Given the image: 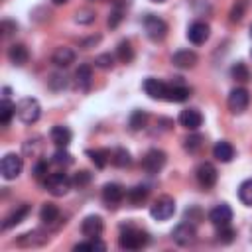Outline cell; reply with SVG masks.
I'll return each instance as SVG.
<instances>
[{
	"label": "cell",
	"mask_w": 252,
	"mask_h": 252,
	"mask_svg": "<svg viewBox=\"0 0 252 252\" xmlns=\"http://www.w3.org/2000/svg\"><path fill=\"white\" fill-rule=\"evenodd\" d=\"M179 124L187 130H197L203 124V114L197 108H183L179 112Z\"/></svg>",
	"instance_id": "d6986e66"
},
{
	"label": "cell",
	"mask_w": 252,
	"mask_h": 252,
	"mask_svg": "<svg viewBox=\"0 0 252 252\" xmlns=\"http://www.w3.org/2000/svg\"><path fill=\"white\" fill-rule=\"evenodd\" d=\"M120 20H122V8L116 6V8L110 12V16H108V26H110V28H116V26L120 24Z\"/></svg>",
	"instance_id": "ee69618b"
},
{
	"label": "cell",
	"mask_w": 252,
	"mask_h": 252,
	"mask_svg": "<svg viewBox=\"0 0 252 252\" xmlns=\"http://www.w3.org/2000/svg\"><path fill=\"white\" fill-rule=\"evenodd\" d=\"M94 67L98 69H112L114 67V55L110 53H100L94 57Z\"/></svg>",
	"instance_id": "ab89813d"
},
{
	"label": "cell",
	"mask_w": 252,
	"mask_h": 252,
	"mask_svg": "<svg viewBox=\"0 0 252 252\" xmlns=\"http://www.w3.org/2000/svg\"><path fill=\"white\" fill-rule=\"evenodd\" d=\"M33 177L35 179H41V177H47V161H37L33 165Z\"/></svg>",
	"instance_id": "f6af8a7d"
},
{
	"label": "cell",
	"mask_w": 252,
	"mask_h": 252,
	"mask_svg": "<svg viewBox=\"0 0 252 252\" xmlns=\"http://www.w3.org/2000/svg\"><path fill=\"white\" fill-rule=\"evenodd\" d=\"M152 2H158L159 4V2H165V0H152Z\"/></svg>",
	"instance_id": "f907efd6"
},
{
	"label": "cell",
	"mask_w": 252,
	"mask_h": 252,
	"mask_svg": "<svg viewBox=\"0 0 252 252\" xmlns=\"http://www.w3.org/2000/svg\"><path fill=\"white\" fill-rule=\"evenodd\" d=\"M209 220H211L215 226H226V224H230V220H232V209H230L226 203H220V205H217V207L211 209Z\"/></svg>",
	"instance_id": "e0dca14e"
},
{
	"label": "cell",
	"mask_w": 252,
	"mask_h": 252,
	"mask_svg": "<svg viewBox=\"0 0 252 252\" xmlns=\"http://www.w3.org/2000/svg\"><path fill=\"white\" fill-rule=\"evenodd\" d=\"M197 61H199V57L191 49H179L171 55V63L179 69H193L197 65Z\"/></svg>",
	"instance_id": "ac0fdd59"
},
{
	"label": "cell",
	"mask_w": 252,
	"mask_h": 252,
	"mask_svg": "<svg viewBox=\"0 0 252 252\" xmlns=\"http://www.w3.org/2000/svg\"><path fill=\"white\" fill-rule=\"evenodd\" d=\"M209 35H211V28H209V24H205V22H193V24L187 28V39H189L191 43H195V45L205 43V41L209 39Z\"/></svg>",
	"instance_id": "5bb4252c"
},
{
	"label": "cell",
	"mask_w": 252,
	"mask_h": 252,
	"mask_svg": "<svg viewBox=\"0 0 252 252\" xmlns=\"http://www.w3.org/2000/svg\"><path fill=\"white\" fill-rule=\"evenodd\" d=\"M124 197H126V191L120 183H106L102 187V201L108 207H116Z\"/></svg>",
	"instance_id": "2e32d148"
},
{
	"label": "cell",
	"mask_w": 252,
	"mask_h": 252,
	"mask_svg": "<svg viewBox=\"0 0 252 252\" xmlns=\"http://www.w3.org/2000/svg\"><path fill=\"white\" fill-rule=\"evenodd\" d=\"M47 85H49V89H53V91H61V89L67 87V79H65V75L53 73V75L47 79Z\"/></svg>",
	"instance_id": "7bdbcfd3"
},
{
	"label": "cell",
	"mask_w": 252,
	"mask_h": 252,
	"mask_svg": "<svg viewBox=\"0 0 252 252\" xmlns=\"http://www.w3.org/2000/svg\"><path fill=\"white\" fill-rule=\"evenodd\" d=\"M75 22L77 24H91V22H94V12L89 8H81L75 12Z\"/></svg>",
	"instance_id": "b9f144b4"
},
{
	"label": "cell",
	"mask_w": 252,
	"mask_h": 252,
	"mask_svg": "<svg viewBox=\"0 0 252 252\" xmlns=\"http://www.w3.org/2000/svg\"><path fill=\"white\" fill-rule=\"evenodd\" d=\"M49 136H51V142H53L57 148H67V146L71 144V138H73L71 130H69L67 126H61V124L53 126L51 132H49Z\"/></svg>",
	"instance_id": "7402d4cb"
},
{
	"label": "cell",
	"mask_w": 252,
	"mask_h": 252,
	"mask_svg": "<svg viewBox=\"0 0 252 252\" xmlns=\"http://www.w3.org/2000/svg\"><path fill=\"white\" fill-rule=\"evenodd\" d=\"M217 236H219V242H222V244H230V242L234 240L236 232H234V228H230V224H226V226H219Z\"/></svg>",
	"instance_id": "60d3db41"
},
{
	"label": "cell",
	"mask_w": 252,
	"mask_h": 252,
	"mask_svg": "<svg viewBox=\"0 0 252 252\" xmlns=\"http://www.w3.org/2000/svg\"><path fill=\"white\" fill-rule=\"evenodd\" d=\"M51 2H53V4H55V6H61V4H67V2H69V0H51Z\"/></svg>",
	"instance_id": "681fc988"
},
{
	"label": "cell",
	"mask_w": 252,
	"mask_h": 252,
	"mask_svg": "<svg viewBox=\"0 0 252 252\" xmlns=\"http://www.w3.org/2000/svg\"><path fill=\"white\" fill-rule=\"evenodd\" d=\"M148 195H150V189H148L146 185H134L132 189L126 191V199L132 203V207L142 205V203L148 199Z\"/></svg>",
	"instance_id": "4316f807"
},
{
	"label": "cell",
	"mask_w": 252,
	"mask_h": 252,
	"mask_svg": "<svg viewBox=\"0 0 252 252\" xmlns=\"http://www.w3.org/2000/svg\"><path fill=\"white\" fill-rule=\"evenodd\" d=\"M87 156L98 169L106 167V163L110 161V150H87Z\"/></svg>",
	"instance_id": "f546056e"
},
{
	"label": "cell",
	"mask_w": 252,
	"mask_h": 252,
	"mask_svg": "<svg viewBox=\"0 0 252 252\" xmlns=\"http://www.w3.org/2000/svg\"><path fill=\"white\" fill-rule=\"evenodd\" d=\"M148 242H150L148 232H144L142 228L134 226L132 222L124 224L122 230H120V236H118V244H120V248H124V250H140V248H144Z\"/></svg>",
	"instance_id": "6da1fadb"
},
{
	"label": "cell",
	"mask_w": 252,
	"mask_h": 252,
	"mask_svg": "<svg viewBox=\"0 0 252 252\" xmlns=\"http://www.w3.org/2000/svg\"><path fill=\"white\" fill-rule=\"evenodd\" d=\"M91 181H93V175H91L87 169H81V171H77V173L73 175V185H75V187H79V189L87 187Z\"/></svg>",
	"instance_id": "74e56055"
},
{
	"label": "cell",
	"mask_w": 252,
	"mask_h": 252,
	"mask_svg": "<svg viewBox=\"0 0 252 252\" xmlns=\"http://www.w3.org/2000/svg\"><path fill=\"white\" fill-rule=\"evenodd\" d=\"M171 238H173V242H177L179 246H189V244H193V242L197 240L195 224L189 222V220L177 224V226L173 228V232H171Z\"/></svg>",
	"instance_id": "9c48e42d"
},
{
	"label": "cell",
	"mask_w": 252,
	"mask_h": 252,
	"mask_svg": "<svg viewBox=\"0 0 252 252\" xmlns=\"http://www.w3.org/2000/svg\"><path fill=\"white\" fill-rule=\"evenodd\" d=\"M250 55H252V49H250Z\"/></svg>",
	"instance_id": "f5cc1de1"
},
{
	"label": "cell",
	"mask_w": 252,
	"mask_h": 252,
	"mask_svg": "<svg viewBox=\"0 0 252 252\" xmlns=\"http://www.w3.org/2000/svg\"><path fill=\"white\" fill-rule=\"evenodd\" d=\"M39 219L49 228H57V226H61L65 222V220H61V211H59V207L55 203H43L41 211H39Z\"/></svg>",
	"instance_id": "7c38bea8"
},
{
	"label": "cell",
	"mask_w": 252,
	"mask_h": 252,
	"mask_svg": "<svg viewBox=\"0 0 252 252\" xmlns=\"http://www.w3.org/2000/svg\"><path fill=\"white\" fill-rule=\"evenodd\" d=\"M195 175H197V181H199V185H201L203 189L215 187V183H217V179H219L217 167H215L213 163H209V161L199 163V167L195 169Z\"/></svg>",
	"instance_id": "30bf717a"
},
{
	"label": "cell",
	"mask_w": 252,
	"mask_h": 252,
	"mask_svg": "<svg viewBox=\"0 0 252 252\" xmlns=\"http://www.w3.org/2000/svg\"><path fill=\"white\" fill-rule=\"evenodd\" d=\"M175 213V201L169 197V195H161L158 197L152 207H150V215L156 219V220H167L171 219Z\"/></svg>",
	"instance_id": "8992f818"
},
{
	"label": "cell",
	"mask_w": 252,
	"mask_h": 252,
	"mask_svg": "<svg viewBox=\"0 0 252 252\" xmlns=\"http://www.w3.org/2000/svg\"><path fill=\"white\" fill-rule=\"evenodd\" d=\"M248 102H250V94L244 87H236L228 93V98H226V104H228V110L232 114H242L246 108H248Z\"/></svg>",
	"instance_id": "52a82bcc"
},
{
	"label": "cell",
	"mask_w": 252,
	"mask_h": 252,
	"mask_svg": "<svg viewBox=\"0 0 252 252\" xmlns=\"http://www.w3.org/2000/svg\"><path fill=\"white\" fill-rule=\"evenodd\" d=\"M238 199L246 207H252V179H246V181L240 183V187H238Z\"/></svg>",
	"instance_id": "e575fe53"
},
{
	"label": "cell",
	"mask_w": 252,
	"mask_h": 252,
	"mask_svg": "<svg viewBox=\"0 0 252 252\" xmlns=\"http://www.w3.org/2000/svg\"><path fill=\"white\" fill-rule=\"evenodd\" d=\"M110 161L116 167H128L132 163V158H130V152L126 148H116L110 152Z\"/></svg>",
	"instance_id": "83f0119b"
},
{
	"label": "cell",
	"mask_w": 252,
	"mask_h": 252,
	"mask_svg": "<svg viewBox=\"0 0 252 252\" xmlns=\"http://www.w3.org/2000/svg\"><path fill=\"white\" fill-rule=\"evenodd\" d=\"M167 83L159 81V79H154V77H148L144 81V91L150 98L154 100H165V94H167Z\"/></svg>",
	"instance_id": "9a60e30c"
},
{
	"label": "cell",
	"mask_w": 252,
	"mask_h": 252,
	"mask_svg": "<svg viewBox=\"0 0 252 252\" xmlns=\"http://www.w3.org/2000/svg\"><path fill=\"white\" fill-rule=\"evenodd\" d=\"M22 167H24V161L18 154H6L0 161V173L4 179H16L22 173Z\"/></svg>",
	"instance_id": "ba28073f"
},
{
	"label": "cell",
	"mask_w": 252,
	"mask_h": 252,
	"mask_svg": "<svg viewBox=\"0 0 252 252\" xmlns=\"http://www.w3.org/2000/svg\"><path fill=\"white\" fill-rule=\"evenodd\" d=\"M16 116L24 122V124H33L39 120L41 116V104L37 98H32V96H26L22 100H18L16 104Z\"/></svg>",
	"instance_id": "7a4b0ae2"
},
{
	"label": "cell",
	"mask_w": 252,
	"mask_h": 252,
	"mask_svg": "<svg viewBox=\"0 0 252 252\" xmlns=\"http://www.w3.org/2000/svg\"><path fill=\"white\" fill-rule=\"evenodd\" d=\"M213 156H215L219 161L228 163V161H232V158H234V148H232L230 142L220 140V142L215 144V148H213Z\"/></svg>",
	"instance_id": "d4e9b609"
},
{
	"label": "cell",
	"mask_w": 252,
	"mask_h": 252,
	"mask_svg": "<svg viewBox=\"0 0 252 252\" xmlns=\"http://www.w3.org/2000/svg\"><path fill=\"white\" fill-rule=\"evenodd\" d=\"M14 114H16V104L10 102V98H2V102H0V124L8 126Z\"/></svg>",
	"instance_id": "4dcf8cb0"
},
{
	"label": "cell",
	"mask_w": 252,
	"mask_h": 252,
	"mask_svg": "<svg viewBox=\"0 0 252 252\" xmlns=\"http://www.w3.org/2000/svg\"><path fill=\"white\" fill-rule=\"evenodd\" d=\"M8 59H10V63L16 65V67H24V65L28 63V59H30L28 47H26L24 43H12V45L8 47Z\"/></svg>",
	"instance_id": "ffe728a7"
},
{
	"label": "cell",
	"mask_w": 252,
	"mask_h": 252,
	"mask_svg": "<svg viewBox=\"0 0 252 252\" xmlns=\"http://www.w3.org/2000/svg\"><path fill=\"white\" fill-rule=\"evenodd\" d=\"M71 185H73V179H71L67 173H63V171H57V173H51V175L45 177V189H47L53 197H63V195H67L69 189H71Z\"/></svg>",
	"instance_id": "3957f363"
},
{
	"label": "cell",
	"mask_w": 252,
	"mask_h": 252,
	"mask_svg": "<svg viewBox=\"0 0 252 252\" xmlns=\"http://www.w3.org/2000/svg\"><path fill=\"white\" fill-rule=\"evenodd\" d=\"M16 30H18V26H16L14 22H10V20H4V22H2V35H4V37L12 35Z\"/></svg>",
	"instance_id": "bcb514c9"
},
{
	"label": "cell",
	"mask_w": 252,
	"mask_h": 252,
	"mask_svg": "<svg viewBox=\"0 0 252 252\" xmlns=\"http://www.w3.org/2000/svg\"><path fill=\"white\" fill-rule=\"evenodd\" d=\"M185 217H187L189 220H193V219H199V217H201V213H199V209H197V207H193V209H187Z\"/></svg>",
	"instance_id": "7dc6e473"
},
{
	"label": "cell",
	"mask_w": 252,
	"mask_h": 252,
	"mask_svg": "<svg viewBox=\"0 0 252 252\" xmlns=\"http://www.w3.org/2000/svg\"><path fill=\"white\" fill-rule=\"evenodd\" d=\"M250 35H252V26H250Z\"/></svg>",
	"instance_id": "816d5d0a"
},
{
	"label": "cell",
	"mask_w": 252,
	"mask_h": 252,
	"mask_svg": "<svg viewBox=\"0 0 252 252\" xmlns=\"http://www.w3.org/2000/svg\"><path fill=\"white\" fill-rule=\"evenodd\" d=\"M165 161H167L165 152H163V150H158V148H152V150H148L146 156L142 158V167H144L146 173L154 175V173H159V171L163 169Z\"/></svg>",
	"instance_id": "5b68a950"
},
{
	"label": "cell",
	"mask_w": 252,
	"mask_h": 252,
	"mask_svg": "<svg viewBox=\"0 0 252 252\" xmlns=\"http://www.w3.org/2000/svg\"><path fill=\"white\" fill-rule=\"evenodd\" d=\"M75 85L79 91H89L93 85V67L89 63L79 65V69L75 71Z\"/></svg>",
	"instance_id": "44dd1931"
},
{
	"label": "cell",
	"mask_w": 252,
	"mask_h": 252,
	"mask_svg": "<svg viewBox=\"0 0 252 252\" xmlns=\"http://www.w3.org/2000/svg\"><path fill=\"white\" fill-rule=\"evenodd\" d=\"M230 75H232L236 81H240V83H246V81H250V71H248V67H246L242 61H238V63H234V65H232V69H230Z\"/></svg>",
	"instance_id": "d590c367"
},
{
	"label": "cell",
	"mask_w": 252,
	"mask_h": 252,
	"mask_svg": "<svg viewBox=\"0 0 252 252\" xmlns=\"http://www.w3.org/2000/svg\"><path fill=\"white\" fill-rule=\"evenodd\" d=\"M104 248H106V244L100 242L98 238H89L87 242H81V244L75 246L77 252H81V250H104Z\"/></svg>",
	"instance_id": "f35d334b"
},
{
	"label": "cell",
	"mask_w": 252,
	"mask_h": 252,
	"mask_svg": "<svg viewBox=\"0 0 252 252\" xmlns=\"http://www.w3.org/2000/svg\"><path fill=\"white\" fill-rule=\"evenodd\" d=\"M102 230H104V222L98 215H89L81 222V232L87 238H98L102 234Z\"/></svg>",
	"instance_id": "4fadbf2b"
},
{
	"label": "cell",
	"mask_w": 252,
	"mask_h": 252,
	"mask_svg": "<svg viewBox=\"0 0 252 252\" xmlns=\"http://www.w3.org/2000/svg\"><path fill=\"white\" fill-rule=\"evenodd\" d=\"M28 213H30V205H20V207H16L6 219H4V222H2V230H8V228H12V226H16V224H20L26 217H28Z\"/></svg>",
	"instance_id": "603a6c76"
},
{
	"label": "cell",
	"mask_w": 252,
	"mask_h": 252,
	"mask_svg": "<svg viewBox=\"0 0 252 252\" xmlns=\"http://www.w3.org/2000/svg\"><path fill=\"white\" fill-rule=\"evenodd\" d=\"M183 146L189 154H199L203 148H205V138L201 134H191L183 140Z\"/></svg>",
	"instance_id": "1f68e13d"
},
{
	"label": "cell",
	"mask_w": 252,
	"mask_h": 252,
	"mask_svg": "<svg viewBox=\"0 0 252 252\" xmlns=\"http://www.w3.org/2000/svg\"><path fill=\"white\" fill-rule=\"evenodd\" d=\"M189 96H191V89L189 87H185V85H169L165 100H169V102H183Z\"/></svg>",
	"instance_id": "484cf974"
},
{
	"label": "cell",
	"mask_w": 252,
	"mask_h": 252,
	"mask_svg": "<svg viewBox=\"0 0 252 252\" xmlns=\"http://www.w3.org/2000/svg\"><path fill=\"white\" fill-rule=\"evenodd\" d=\"M246 6H248V0H236L230 8V14H228V20L230 22H240L246 14Z\"/></svg>",
	"instance_id": "836d02e7"
},
{
	"label": "cell",
	"mask_w": 252,
	"mask_h": 252,
	"mask_svg": "<svg viewBox=\"0 0 252 252\" xmlns=\"http://www.w3.org/2000/svg\"><path fill=\"white\" fill-rule=\"evenodd\" d=\"M51 61L57 65V67H63L67 69L71 63H75V51L71 47H57L51 55Z\"/></svg>",
	"instance_id": "cb8c5ba5"
},
{
	"label": "cell",
	"mask_w": 252,
	"mask_h": 252,
	"mask_svg": "<svg viewBox=\"0 0 252 252\" xmlns=\"http://www.w3.org/2000/svg\"><path fill=\"white\" fill-rule=\"evenodd\" d=\"M47 242H49V236H47V232H43V230H30V232H24V234H20L18 240H16V244L22 246V248H39V246H43V244H47Z\"/></svg>",
	"instance_id": "8fae6325"
},
{
	"label": "cell",
	"mask_w": 252,
	"mask_h": 252,
	"mask_svg": "<svg viewBox=\"0 0 252 252\" xmlns=\"http://www.w3.org/2000/svg\"><path fill=\"white\" fill-rule=\"evenodd\" d=\"M144 32H146V35H148L152 41H161V39H165V35H167V24H165V20H161L159 16L148 14V16L144 18Z\"/></svg>",
	"instance_id": "277c9868"
},
{
	"label": "cell",
	"mask_w": 252,
	"mask_h": 252,
	"mask_svg": "<svg viewBox=\"0 0 252 252\" xmlns=\"http://www.w3.org/2000/svg\"><path fill=\"white\" fill-rule=\"evenodd\" d=\"M146 122H148V112L146 110H140V108L134 110L130 114V118H128V126H130L132 132H138V130L146 128Z\"/></svg>",
	"instance_id": "f1b7e54d"
},
{
	"label": "cell",
	"mask_w": 252,
	"mask_h": 252,
	"mask_svg": "<svg viewBox=\"0 0 252 252\" xmlns=\"http://www.w3.org/2000/svg\"><path fill=\"white\" fill-rule=\"evenodd\" d=\"M116 57H118L122 63H132V59H134V47H132V43H130L128 39H122V41L118 43V47H116Z\"/></svg>",
	"instance_id": "d6a6232c"
},
{
	"label": "cell",
	"mask_w": 252,
	"mask_h": 252,
	"mask_svg": "<svg viewBox=\"0 0 252 252\" xmlns=\"http://www.w3.org/2000/svg\"><path fill=\"white\" fill-rule=\"evenodd\" d=\"M98 39H100L98 35H96V37H91V39H85V41H83V47H89V45H93V43H96Z\"/></svg>",
	"instance_id": "c3c4849f"
},
{
	"label": "cell",
	"mask_w": 252,
	"mask_h": 252,
	"mask_svg": "<svg viewBox=\"0 0 252 252\" xmlns=\"http://www.w3.org/2000/svg\"><path fill=\"white\" fill-rule=\"evenodd\" d=\"M51 161L55 165H69V163H73V156L67 152V148H57L55 154L51 156Z\"/></svg>",
	"instance_id": "8d00e7d4"
}]
</instances>
